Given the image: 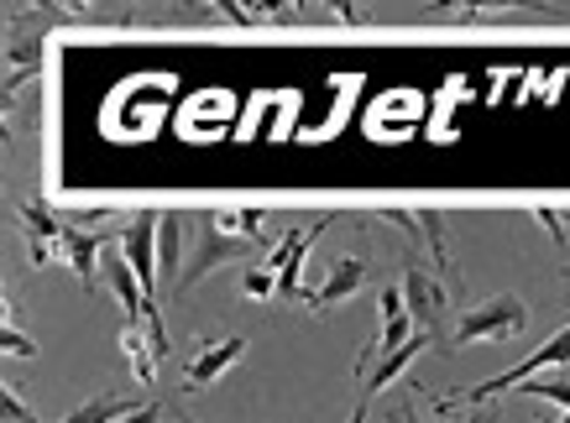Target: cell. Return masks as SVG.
<instances>
[{
  "label": "cell",
  "mask_w": 570,
  "mask_h": 423,
  "mask_svg": "<svg viewBox=\"0 0 570 423\" xmlns=\"http://www.w3.org/2000/svg\"><path fill=\"white\" fill-rule=\"evenodd\" d=\"M262 240H242V236H225V230H215L209 225V215L199 220V236H194V252L189 262H184V277H178L174 298H189L205 277H215V272L225 267V262H252V252H257Z\"/></svg>",
  "instance_id": "cell-1"
},
{
  "label": "cell",
  "mask_w": 570,
  "mask_h": 423,
  "mask_svg": "<svg viewBox=\"0 0 570 423\" xmlns=\"http://www.w3.org/2000/svg\"><path fill=\"white\" fill-rule=\"evenodd\" d=\"M523 329H529V304H523L519 293H498V298L476 304L471 314H461V324H455L450 345H482V340H519Z\"/></svg>",
  "instance_id": "cell-2"
},
{
  "label": "cell",
  "mask_w": 570,
  "mask_h": 423,
  "mask_svg": "<svg viewBox=\"0 0 570 423\" xmlns=\"http://www.w3.org/2000/svg\"><path fill=\"white\" fill-rule=\"evenodd\" d=\"M403 304L414 314V329H424V335H434L440 345H450V335H455V329H450V288L430 267H419V262L403 267Z\"/></svg>",
  "instance_id": "cell-3"
},
{
  "label": "cell",
  "mask_w": 570,
  "mask_h": 423,
  "mask_svg": "<svg viewBox=\"0 0 570 423\" xmlns=\"http://www.w3.org/2000/svg\"><path fill=\"white\" fill-rule=\"evenodd\" d=\"M544 366H570V324L554 340H544L534 356H523L513 372H502V376H492V382H482V387H471L466 403H492V397H502V392L523 387V382H534V372H544Z\"/></svg>",
  "instance_id": "cell-4"
},
{
  "label": "cell",
  "mask_w": 570,
  "mask_h": 423,
  "mask_svg": "<svg viewBox=\"0 0 570 423\" xmlns=\"http://www.w3.org/2000/svg\"><path fill=\"white\" fill-rule=\"evenodd\" d=\"M157 230H163V209H141L137 220L121 230V252H126V262L137 267L147 304H157V288H163V272H157Z\"/></svg>",
  "instance_id": "cell-5"
},
{
  "label": "cell",
  "mask_w": 570,
  "mask_h": 423,
  "mask_svg": "<svg viewBox=\"0 0 570 423\" xmlns=\"http://www.w3.org/2000/svg\"><path fill=\"white\" fill-rule=\"evenodd\" d=\"M21 225H27V252H32V267H52V262H63V230H69V220H58L42 199H27L21 204Z\"/></svg>",
  "instance_id": "cell-6"
},
{
  "label": "cell",
  "mask_w": 570,
  "mask_h": 423,
  "mask_svg": "<svg viewBox=\"0 0 570 423\" xmlns=\"http://www.w3.org/2000/svg\"><path fill=\"white\" fill-rule=\"evenodd\" d=\"M246 356V335H225V340H215V345H199V356L189 361V372H184V392H199V387H209V382H220L236 361Z\"/></svg>",
  "instance_id": "cell-7"
},
{
  "label": "cell",
  "mask_w": 570,
  "mask_h": 423,
  "mask_svg": "<svg viewBox=\"0 0 570 423\" xmlns=\"http://www.w3.org/2000/svg\"><path fill=\"white\" fill-rule=\"evenodd\" d=\"M362 288H366V262H362V256H341V262L330 267V277L320 283V288H304V304H309L314 314H325V308L356 298Z\"/></svg>",
  "instance_id": "cell-8"
},
{
  "label": "cell",
  "mask_w": 570,
  "mask_h": 423,
  "mask_svg": "<svg viewBox=\"0 0 570 423\" xmlns=\"http://www.w3.org/2000/svg\"><path fill=\"white\" fill-rule=\"evenodd\" d=\"M110 230H79V225H69L63 230V267L85 283V293L95 288V277H100V252L110 246Z\"/></svg>",
  "instance_id": "cell-9"
},
{
  "label": "cell",
  "mask_w": 570,
  "mask_h": 423,
  "mask_svg": "<svg viewBox=\"0 0 570 423\" xmlns=\"http://www.w3.org/2000/svg\"><path fill=\"white\" fill-rule=\"evenodd\" d=\"M157 272L168 288H178V277H184V215L178 209H168L163 230H157Z\"/></svg>",
  "instance_id": "cell-10"
},
{
  "label": "cell",
  "mask_w": 570,
  "mask_h": 423,
  "mask_svg": "<svg viewBox=\"0 0 570 423\" xmlns=\"http://www.w3.org/2000/svg\"><path fill=\"white\" fill-rule=\"evenodd\" d=\"M430 345H440V340H434V335H424V329H419V335L409 340V345H403V351H393V356H387V361H377V376H366V392H362L366 403H372V397H377V392L387 387V382H397V376L409 372V366H414V361L424 356V351H430Z\"/></svg>",
  "instance_id": "cell-11"
},
{
  "label": "cell",
  "mask_w": 570,
  "mask_h": 423,
  "mask_svg": "<svg viewBox=\"0 0 570 423\" xmlns=\"http://www.w3.org/2000/svg\"><path fill=\"white\" fill-rule=\"evenodd\" d=\"M121 351H126V366H131V376H137L141 387H153L157 382V351L153 340H147V324H121Z\"/></svg>",
  "instance_id": "cell-12"
},
{
  "label": "cell",
  "mask_w": 570,
  "mask_h": 423,
  "mask_svg": "<svg viewBox=\"0 0 570 423\" xmlns=\"http://www.w3.org/2000/svg\"><path fill=\"white\" fill-rule=\"evenodd\" d=\"M137 407H147V403H137V397H121V392H100L95 403L73 407L63 423H121V419H131Z\"/></svg>",
  "instance_id": "cell-13"
},
{
  "label": "cell",
  "mask_w": 570,
  "mask_h": 423,
  "mask_svg": "<svg viewBox=\"0 0 570 423\" xmlns=\"http://www.w3.org/2000/svg\"><path fill=\"white\" fill-rule=\"evenodd\" d=\"M262 220H267V209H209V225H215V230L242 236V240H262Z\"/></svg>",
  "instance_id": "cell-14"
},
{
  "label": "cell",
  "mask_w": 570,
  "mask_h": 423,
  "mask_svg": "<svg viewBox=\"0 0 570 423\" xmlns=\"http://www.w3.org/2000/svg\"><path fill=\"white\" fill-rule=\"evenodd\" d=\"M419 240L430 246V256H434V267L440 272L455 267V262H450V246H445V215H440V209H419Z\"/></svg>",
  "instance_id": "cell-15"
},
{
  "label": "cell",
  "mask_w": 570,
  "mask_h": 423,
  "mask_svg": "<svg viewBox=\"0 0 570 423\" xmlns=\"http://www.w3.org/2000/svg\"><path fill=\"white\" fill-rule=\"evenodd\" d=\"M0 351H6V356H37V340H27L21 335V324H17V304H11V298H6V329H0Z\"/></svg>",
  "instance_id": "cell-16"
},
{
  "label": "cell",
  "mask_w": 570,
  "mask_h": 423,
  "mask_svg": "<svg viewBox=\"0 0 570 423\" xmlns=\"http://www.w3.org/2000/svg\"><path fill=\"white\" fill-rule=\"evenodd\" d=\"M242 293H246V298H277V272L252 267V272L242 277Z\"/></svg>",
  "instance_id": "cell-17"
},
{
  "label": "cell",
  "mask_w": 570,
  "mask_h": 423,
  "mask_svg": "<svg viewBox=\"0 0 570 423\" xmlns=\"http://www.w3.org/2000/svg\"><path fill=\"white\" fill-rule=\"evenodd\" d=\"M0 413H6V423H42V419H32V413H27V403H21V392L11 387V382L0 387Z\"/></svg>",
  "instance_id": "cell-18"
},
{
  "label": "cell",
  "mask_w": 570,
  "mask_h": 423,
  "mask_svg": "<svg viewBox=\"0 0 570 423\" xmlns=\"http://www.w3.org/2000/svg\"><path fill=\"white\" fill-rule=\"evenodd\" d=\"M534 220L544 225V230H550V240L560 246V252H566L570 236H566V220H560V209H544V204H539V209H534Z\"/></svg>",
  "instance_id": "cell-19"
},
{
  "label": "cell",
  "mask_w": 570,
  "mask_h": 423,
  "mask_svg": "<svg viewBox=\"0 0 570 423\" xmlns=\"http://www.w3.org/2000/svg\"><path fill=\"white\" fill-rule=\"evenodd\" d=\"M157 419H163V403H157V397H153V403H147V407H137V413H131V419H121V423H157Z\"/></svg>",
  "instance_id": "cell-20"
},
{
  "label": "cell",
  "mask_w": 570,
  "mask_h": 423,
  "mask_svg": "<svg viewBox=\"0 0 570 423\" xmlns=\"http://www.w3.org/2000/svg\"><path fill=\"white\" fill-rule=\"evenodd\" d=\"M393 423H419V419H414V407H397V413H393ZM461 423H487V413H466V419H461Z\"/></svg>",
  "instance_id": "cell-21"
},
{
  "label": "cell",
  "mask_w": 570,
  "mask_h": 423,
  "mask_svg": "<svg viewBox=\"0 0 570 423\" xmlns=\"http://www.w3.org/2000/svg\"><path fill=\"white\" fill-rule=\"evenodd\" d=\"M346 423H366V397H362L356 407H351V419H346Z\"/></svg>",
  "instance_id": "cell-22"
},
{
  "label": "cell",
  "mask_w": 570,
  "mask_h": 423,
  "mask_svg": "<svg viewBox=\"0 0 570 423\" xmlns=\"http://www.w3.org/2000/svg\"><path fill=\"white\" fill-rule=\"evenodd\" d=\"M178 423H199V419H189V413H178Z\"/></svg>",
  "instance_id": "cell-23"
}]
</instances>
